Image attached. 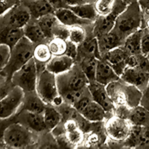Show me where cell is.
Masks as SVG:
<instances>
[{"mask_svg": "<svg viewBox=\"0 0 149 149\" xmlns=\"http://www.w3.org/2000/svg\"><path fill=\"white\" fill-rule=\"evenodd\" d=\"M129 55L130 54L122 46L110 50L106 53L102 58L107 61L113 67L116 73L121 77L125 70L127 67V58Z\"/></svg>", "mask_w": 149, "mask_h": 149, "instance_id": "e0dca14e", "label": "cell"}, {"mask_svg": "<svg viewBox=\"0 0 149 149\" xmlns=\"http://www.w3.org/2000/svg\"><path fill=\"white\" fill-rule=\"evenodd\" d=\"M11 118L14 123L18 122L37 134H40L48 130L44 122L43 113H38L26 110H19L15 115L11 116Z\"/></svg>", "mask_w": 149, "mask_h": 149, "instance_id": "4fadbf2b", "label": "cell"}, {"mask_svg": "<svg viewBox=\"0 0 149 149\" xmlns=\"http://www.w3.org/2000/svg\"><path fill=\"white\" fill-rule=\"evenodd\" d=\"M35 46L34 43L24 36L17 44L11 49L8 63L1 70V78L11 80L14 73L33 58Z\"/></svg>", "mask_w": 149, "mask_h": 149, "instance_id": "5b68a950", "label": "cell"}, {"mask_svg": "<svg viewBox=\"0 0 149 149\" xmlns=\"http://www.w3.org/2000/svg\"><path fill=\"white\" fill-rule=\"evenodd\" d=\"M124 1H125L127 4H130L132 2H134V1H135V0H124Z\"/></svg>", "mask_w": 149, "mask_h": 149, "instance_id": "db71d44e", "label": "cell"}, {"mask_svg": "<svg viewBox=\"0 0 149 149\" xmlns=\"http://www.w3.org/2000/svg\"><path fill=\"white\" fill-rule=\"evenodd\" d=\"M74 63V60L66 54L53 56L46 64V70L54 74H58L70 70Z\"/></svg>", "mask_w": 149, "mask_h": 149, "instance_id": "cb8c5ba5", "label": "cell"}, {"mask_svg": "<svg viewBox=\"0 0 149 149\" xmlns=\"http://www.w3.org/2000/svg\"><path fill=\"white\" fill-rule=\"evenodd\" d=\"M36 90L47 104H52L54 99L60 95L56 74L47 70L38 74Z\"/></svg>", "mask_w": 149, "mask_h": 149, "instance_id": "8fae6325", "label": "cell"}, {"mask_svg": "<svg viewBox=\"0 0 149 149\" xmlns=\"http://www.w3.org/2000/svg\"><path fill=\"white\" fill-rule=\"evenodd\" d=\"M31 19V14L29 8L19 2L14 8L0 16V29L24 28Z\"/></svg>", "mask_w": 149, "mask_h": 149, "instance_id": "30bf717a", "label": "cell"}, {"mask_svg": "<svg viewBox=\"0 0 149 149\" xmlns=\"http://www.w3.org/2000/svg\"><path fill=\"white\" fill-rule=\"evenodd\" d=\"M37 74L36 62L34 58L14 73L11 81L14 86H18L26 91L36 90L37 82Z\"/></svg>", "mask_w": 149, "mask_h": 149, "instance_id": "9c48e42d", "label": "cell"}, {"mask_svg": "<svg viewBox=\"0 0 149 149\" xmlns=\"http://www.w3.org/2000/svg\"><path fill=\"white\" fill-rule=\"evenodd\" d=\"M136 148L149 149V125L143 127Z\"/></svg>", "mask_w": 149, "mask_h": 149, "instance_id": "b9f144b4", "label": "cell"}, {"mask_svg": "<svg viewBox=\"0 0 149 149\" xmlns=\"http://www.w3.org/2000/svg\"><path fill=\"white\" fill-rule=\"evenodd\" d=\"M141 52L145 55H147L149 53V31L146 28L141 39Z\"/></svg>", "mask_w": 149, "mask_h": 149, "instance_id": "bcb514c9", "label": "cell"}, {"mask_svg": "<svg viewBox=\"0 0 149 149\" xmlns=\"http://www.w3.org/2000/svg\"><path fill=\"white\" fill-rule=\"evenodd\" d=\"M24 90L15 86L0 101V118L6 119L15 115L22 106L24 98Z\"/></svg>", "mask_w": 149, "mask_h": 149, "instance_id": "7c38bea8", "label": "cell"}, {"mask_svg": "<svg viewBox=\"0 0 149 149\" xmlns=\"http://www.w3.org/2000/svg\"><path fill=\"white\" fill-rule=\"evenodd\" d=\"M97 38H98V48H99V52H100L102 58L106 53L115 48L122 46L125 42L123 40L121 39L120 37H118L116 34L112 31Z\"/></svg>", "mask_w": 149, "mask_h": 149, "instance_id": "484cf974", "label": "cell"}, {"mask_svg": "<svg viewBox=\"0 0 149 149\" xmlns=\"http://www.w3.org/2000/svg\"><path fill=\"white\" fill-rule=\"evenodd\" d=\"M68 8L78 17L85 19L95 22L98 17V12L95 8V3H84Z\"/></svg>", "mask_w": 149, "mask_h": 149, "instance_id": "f546056e", "label": "cell"}, {"mask_svg": "<svg viewBox=\"0 0 149 149\" xmlns=\"http://www.w3.org/2000/svg\"><path fill=\"white\" fill-rule=\"evenodd\" d=\"M56 78L61 95L67 92L83 90L89 84L88 79L77 63L68 71L56 74Z\"/></svg>", "mask_w": 149, "mask_h": 149, "instance_id": "52a82bcc", "label": "cell"}, {"mask_svg": "<svg viewBox=\"0 0 149 149\" xmlns=\"http://www.w3.org/2000/svg\"><path fill=\"white\" fill-rule=\"evenodd\" d=\"M120 79V77L116 73L111 66L104 59L102 58L98 61L96 68L95 81L98 84L107 86L111 82Z\"/></svg>", "mask_w": 149, "mask_h": 149, "instance_id": "ffe728a7", "label": "cell"}, {"mask_svg": "<svg viewBox=\"0 0 149 149\" xmlns=\"http://www.w3.org/2000/svg\"><path fill=\"white\" fill-rule=\"evenodd\" d=\"M144 28H146V29L149 31V19H148V20L145 22Z\"/></svg>", "mask_w": 149, "mask_h": 149, "instance_id": "816d5d0a", "label": "cell"}, {"mask_svg": "<svg viewBox=\"0 0 149 149\" xmlns=\"http://www.w3.org/2000/svg\"><path fill=\"white\" fill-rule=\"evenodd\" d=\"M115 0H96L95 8L98 15H106L111 10Z\"/></svg>", "mask_w": 149, "mask_h": 149, "instance_id": "ab89813d", "label": "cell"}, {"mask_svg": "<svg viewBox=\"0 0 149 149\" xmlns=\"http://www.w3.org/2000/svg\"><path fill=\"white\" fill-rule=\"evenodd\" d=\"M47 104L42 100L37 90L26 91L22 106L19 110H26L29 111L43 113Z\"/></svg>", "mask_w": 149, "mask_h": 149, "instance_id": "44dd1931", "label": "cell"}, {"mask_svg": "<svg viewBox=\"0 0 149 149\" xmlns=\"http://www.w3.org/2000/svg\"><path fill=\"white\" fill-rule=\"evenodd\" d=\"M140 104L149 110V81L146 86V90L142 92V99H141Z\"/></svg>", "mask_w": 149, "mask_h": 149, "instance_id": "c3c4849f", "label": "cell"}, {"mask_svg": "<svg viewBox=\"0 0 149 149\" xmlns=\"http://www.w3.org/2000/svg\"><path fill=\"white\" fill-rule=\"evenodd\" d=\"M107 136V148H124V142L128 137L132 125L127 119L113 115L104 121Z\"/></svg>", "mask_w": 149, "mask_h": 149, "instance_id": "8992f818", "label": "cell"}, {"mask_svg": "<svg viewBox=\"0 0 149 149\" xmlns=\"http://www.w3.org/2000/svg\"><path fill=\"white\" fill-rule=\"evenodd\" d=\"M19 1H20V0H19Z\"/></svg>", "mask_w": 149, "mask_h": 149, "instance_id": "9f6ffc18", "label": "cell"}, {"mask_svg": "<svg viewBox=\"0 0 149 149\" xmlns=\"http://www.w3.org/2000/svg\"><path fill=\"white\" fill-rule=\"evenodd\" d=\"M37 20H38L40 26L42 28V31H44L46 37L51 40L53 38V28L54 27L56 23L59 21L58 17H56V15L54 14H49L45 16H42V17L38 19Z\"/></svg>", "mask_w": 149, "mask_h": 149, "instance_id": "836d02e7", "label": "cell"}, {"mask_svg": "<svg viewBox=\"0 0 149 149\" xmlns=\"http://www.w3.org/2000/svg\"><path fill=\"white\" fill-rule=\"evenodd\" d=\"M93 100V96H92L91 93L89 90V87L87 86L84 92L83 95L80 97L79 99L75 102V104L73 105V107L76 109L80 113H81L82 112L85 110V108L87 107V105Z\"/></svg>", "mask_w": 149, "mask_h": 149, "instance_id": "74e56055", "label": "cell"}, {"mask_svg": "<svg viewBox=\"0 0 149 149\" xmlns=\"http://www.w3.org/2000/svg\"><path fill=\"white\" fill-rule=\"evenodd\" d=\"M63 2L66 4V5L67 7L86 3V2H85L83 0H63Z\"/></svg>", "mask_w": 149, "mask_h": 149, "instance_id": "f907efd6", "label": "cell"}, {"mask_svg": "<svg viewBox=\"0 0 149 149\" xmlns=\"http://www.w3.org/2000/svg\"><path fill=\"white\" fill-rule=\"evenodd\" d=\"M88 87L93 100L102 105L108 113L114 115L115 106L109 96L106 86L98 84V82H94L89 84Z\"/></svg>", "mask_w": 149, "mask_h": 149, "instance_id": "d6986e66", "label": "cell"}, {"mask_svg": "<svg viewBox=\"0 0 149 149\" xmlns=\"http://www.w3.org/2000/svg\"><path fill=\"white\" fill-rule=\"evenodd\" d=\"M86 36L87 31L86 29L78 26H72L70 27V36L68 40L78 46L84 41Z\"/></svg>", "mask_w": 149, "mask_h": 149, "instance_id": "8d00e7d4", "label": "cell"}, {"mask_svg": "<svg viewBox=\"0 0 149 149\" xmlns=\"http://www.w3.org/2000/svg\"><path fill=\"white\" fill-rule=\"evenodd\" d=\"M37 148H61L52 131L47 130L40 134Z\"/></svg>", "mask_w": 149, "mask_h": 149, "instance_id": "e575fe53", "label": "cell"}, {"mask_svg": "<svg viewBox=\"0 0 149 149\" xmlns=\"http://www.w3.org/2000/svg\"><path fill=\"white\" fill-rule=\"evenodd\" d=\"M39 134L18 122L10 124L1 133V146L4 148H37Z\"/></svg>", "mask_w": 149, "mask_h": 149, "instance_id": "6da1fadb", "label": "cell"}, {"mask_svg": "<svg viewBox=\"0 0 149 149\" xmlns=\"http://www.w3.org/2000/svg\"><path fill=\"white\" fill-rule=\"evenodd\" d=\"M136 66L135 68H138L146 72H149V60L147 56L140 53L136 54Z\"/></svg>", "mask_w": 149, "mask_h": 149, "instance_id": "7bdbcfd3", "label": "cell"}, {"mask_svg": "<svg viewBox=\"0 0 149 149\" xmlns=\"http://www.w3.org/2000/svg\"><path fill=\"white\" fill-rule=\"evenodd\" d=\"M146 56H147V57H148V60H149V53H148V54L147 55H146Z\"/></svg>", "mask_w": 149, "mask_h": 149, "instance_id": "11a10c76", "label": "cell"}, {"mask_svg": "<svg viewBox=\"0 0 149 149\" xmlns=\"http://www.w3.org/2000/svg\"><path fill=\"white\" fill-rule=\"evenodd\" d=\"M52 57L53 55L48 43L42 42L36 45L34 47L33 58L36 62L47 64L48 62L52 59Z\"/></svg>", "mask_w": 149, "mask_h": 149, "instance_id": "d6a6232c", "label": "cell"}, {"mask_svg": "<svg viewBox=\"0 0 149 149\" xmlns=\"http://www.w3.org/2000/svg\"><path fill=\"white\" fill-rule=\"evenodd\" d=\"M10 53H11V49H10V46L5 44L0 45V54H1L0 68H1V70L3 69L8 63L10 57Z\"/></svg>", "mask_w": 149, "mask_h": 149, "instance_id": "60d3db41", "label": "cell"}, {"mask_svg": "<svg viewBox=\"0 0 149 149\" xmlns=\"http://www.w3.org/2000/svg\"><path fill=\"white\" fill-rule=\"evenodd\" d=\"M52 133L61 148H81L84 141V131L72 119L62 120Z\"/></svg>", "mask_w": 149, "mask_h": 149, "instance_id": "277c9868", "label": "cell"}, {"mask_svg": "<svg viewBox=\"0 0 149 149\" xmlns=\"http://www.w3.org/2000/svg\"><path fill=\"white\" fill-rule=\"evenodd\" d=\"M107 140L104 122H93L90 130L85 134L81 148H107Z\"/></svg>", "mask_w": 149, "mask_h": 149, "instance_id": "5bb4252c", "label": "cell"}, {"mask_svg": "<svg viewBox=\"0 0 149 149\" xmlns=\"http://www.w3.org/2000/svg\"><path fill=\"white\" fill-rule=\"evenodd\" d=\"M82 116L90 122H104L109 117L113 116L108 113L102 105L94 100L92 101L81 113Z\"/></svg>", "mask_w": 149, "mask_h": 149, "instance_id": "d4e9b609", "label": "cell"}, {"mask_svg": "<svg viewBox=\"0 0 149 149\" xmlns=\"http://www.w3.org/2000/svg\"><path fill=\"white\" fill-rule=\"evenodd\" d=\"M29 8L31 18L38 19L49 14H54L55 9L46 0H20Z\"/></svg>", "mask_w": 149, "mask_h": 149, "instance_id": "7402d4cb", "label": "cell"}, {"mask_svg": "<svg viewBox=\"0 0 149 149\" xmlns=\"http://www.w3.org/2000/svg\"><path fill=\"white\" fill-rule=\"evenodd\" d=\"M145 32L144 29H140L129 35L125 40L123 47L129 54H138L141 52V39Z\"/></svg>", "mask_w": 149, "mask_h": 149, "instance_id": "f1b7e54d", "label": "cell"}, {"mask_svg": "<svg viewBox=\"0 0 149 149\" xmlns=\"http://www.w3.org/2000/svg\"><path fill=\"white\" fill-rule=\"evenodd\" d=\"M46 1L51 4L55 10L63 8H68L66 4L63 2V0H46Z\"/></svg>", "mask_w": 149, "mask_h": 149, "instance_id": "681fc988", "label": "cell"}, {"mask_svg": "<svg viewBox=\"0 0 149 149\" xmlns=\"http://www.w3.org/2000/svg\"><path fill=\"white\" fill-rule=\"evenodd\" d=\"M98 59L95 58H86L78 62V64L81 67L84 73L89 81V84L96 82L95 74Z\"/></svg>", "mask_w": 149, "mask_h": 149, "instance_id": "1f68e13d", "label": "cell"}, {"mask_svg": "<svg viewBox=\"0 0 149 149\" xmlns=\"http://www.w3.org/2000/svg\"><path fill=\"white\" fill-rule=\"evenodd\" d=\"M43 117L46 128L49 131H52L53 129L55 128L63 120V117L61 113L52 104H46V109L43 113Z\"/></svg>", "mask_w": 149, "mask_h": 149, "instance_id": "4dcf8cb0", "label": "cell"}, {"mask_svg": "<svg viewBox=\"0 0 149 149\" xmlns=\"http://www.w3.org/2000/svg\"><path fill=\"white\" fill-rule=\"evenodd\" d=\"M106 89L115 107L126 106L133 108L140 104L142 92L121 78L109 84Z\"/></svg>", "mask_w": 149, "mask_h": 149, "instance_id": "3957f363", "label": "cell"}, {"mask_svg": "<svg viewBox=\"0 0 149 149\" xmlns=\"http://www.w3.org/2000/svg\"><path fill=\"white\" fill-rule=\"evenodd\" d=\"M139 4L143 17V29L145 22L149 19V0H136Z\"/></svg>", "mask_w": 149, "mask_h": 149, "instance_id": "ee69618b", "label": "cell"}, {"mask_svg": "<svg viewBox=\"0 0 149 149\" xmlns=\"http://www.w3.org/2000/svg\"><path fill=\"white\" fill-rule=\"evenodd\" d=\"M120 78L126 83L135 86L143 92L148 84L149 72H146L138 68L127 67Z\"/></svg>", "mask_w": 149, "mask_h": 149, "instance_id": "ac0fdd59", "label": "cell"}, {"mask_svg": "<svg viewBox=\"0 0 149 149\" xmlns=\"http://www.w3.org/2000/svg\"><path fill=\"white\" fill-rule=\"evenodd\" d=\"M70 36V27L64 24H63L61 21H58L52 30V37H58L61 39L67 40Z\"/></svg>", "mask_w": 149, "mask_h": 149, "instance_id": "f35d334b", "label": "cell"}, {"mask_svg": "<svg viewBox=\"0 0 149 149\" xmlns=\"http://www.w3.org/2000/svg\"><path fill=\"white\" fill-rule=\"evenodd\" d=\"M49 49L53 56L63 55L66 54L67 49V40L58 37H54L48 42Z\"/></svg>", "mask_w": 149, "mask_h": 149, "instance_id": "d590c367", "label": "cell"}, {"mask_svg": "<svg viewBox=\"0 0 149 149\" xmlns=\"http://www.w3.org/2000/svg\"><path fill=\"white\" fill-rule=\"evenodd\" d=\"M127 119L132 125L142 127L149 125V110L141 104L130 108Z\"/></svg>", "mask_w": 149, "mask_h": 149, "instance_id": "83f0119b", "label": "cell"}, {"mask_svg": "<svg viewBox=\"0 0 149 149\" xmlns=\"http://www.w3.org/2000/svg\"><path fill=\"white\" fill-rule=\"evenodd\" d=\"M65 54L74 59L75 61L78 55V45L70 41V40H67V49Z\"/></svg>", "mask_w": 149, "mask_h": 149, "instance_id": "7dc6e473", "label": "cell"}, {"mask_svg": "<svg viewBox=\"0 0 149 149\" xmlns=\"http://www.w3.org/2000/svg\"><path fill=\"white\" fill-rule=\"evenodd\" d=\"M127 4L124 0H115L111 10L106 15H98L94 23L93 33L98 37L110 32L114 26L117 17L127 8Z\"/></svg>", "mask_w": 149, "mask_h": 149, "instance_id": "ba28073f", "label": "cell"}, {"mask_svg": "<svg viewBox=\"0 0 149 149\" xmlns=\"http://www.w3.org/2000/svg\"><path fill=\"white\" fill-rule=\"evenodd\" d=\"M19 2V0H0V14L6 13Z\"/></svg>", "mask_w": 149, "mask_h": 149, "instance_id": "f6af8a7d", "label": "cell"}, {"mask_svg": "<svg viewBox=\"0 0 149 149\" xmlns=\"http://www.w3.org/2000/svg\"><path fill=\"white\" fill-rule=\"evenodd\" d=\"M86 58L102 59L98 48V38L95 37L93 31L87 33L84 41L78 46V55L75 59V63H78Z\"/></svg>", "mask_w": 149, "mask_h": 149, "instance_id": "2e32d148", "label": "cell"}, {"mask_svg": "<svg viewBox=\"0 0 149 149\" xmlns=\"http://www.w3.org/2000/svg\"><path fill=\"white\" fill-rule=\"evenodd\" d=\"M140 29H143V17L139 4L135 0L117 17L111 31L125 41L129 35Z\"/></svg>", "mask_w": 149, "mask_h": 149, "instance_id": "7a4b0ae2", "label": "cell"}, {"mask_svg": "<svg viewBox=\"0 0 149 149\" xmlns=\"http://www.w3.org/2000/svg\"><path fill=\"white\" fill-rule=\"evenodd\" d=\"M86 3H95L96 0H83Z\"/></svg>", "mask_w": 149, "mask_h": 149, "instance_id": "f5cc1de1", "label": "cell"}, {"mask_svg": "<svg viewBox=\"0 0 149 149\" xmlns=\"http://www.w3.org/2000/svg\"><path fill=\"white\" fill-rule=\"evenodd\" d=\"M25 37L30 40L35 45L42 43V42H48L50 40L46 37L44 31L40 26L38 20L36 19L31 18V20L26 24V26L23 28Z\"/></svg>", "mask_w": 149, "mask_h": 149, "instance_id": "603a6c76", "label": "cell"}, {"mask_svg": "<svg viewBox=\"0 0 149 149\" xmlns=\"http://www.w3.org/2000/svg\"><path fill=\"white\" fill-rule=\"evenodd\" d=\"M54 14L61 22L69 27L78 26L84 28L87 31V33L93 31L95 22L88 19H82L75 14L69 8H63L55 10Z\"/></svg>", "mask_w": 149, "mask_h": 149, "instance_id": "9a60e30c", "label": "cell"}, {"mask_svg": "<svg viewBox=\"0 0 149 149\" xmlns=\"http://www.w3.org/2000/svg\"><path fill=\"white\" fill-rule=\"evenodd\" d=\"M24 36L23 28L0 29V43L8 45L13 49Z\"/></svg>", "mask_w": 149, "mask_h": 149, "instance_id": "4316f807", "label": "cell"}]
</instances>
